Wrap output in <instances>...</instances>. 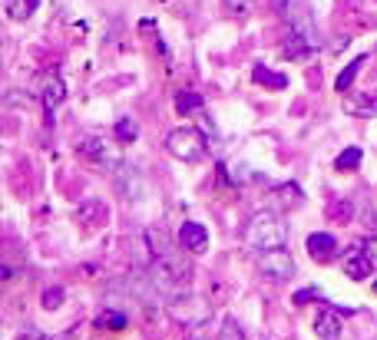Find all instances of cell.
Here are the masks:
<instances>
[{
  "mask_svg": "<svg viewBox=\"0 0 377 340\" xmlns=\"http://www.w3.org/2000/svg\"><path fill=\"white\" fill-rule=\"evenodd\" d=\"M245 245L255 252H268V248H285L288 245V225L278 218L275 211H258L245 225Z\"/></svg>",
  "mask_w": 377,
  "mask_h": 340,
  "instance_id": "1",
  "label": "cell"
},
{
  "mask_svg": "<svg viewBox=\"0 0 377 340\" xmlns=\"http://www.w3.org/2000/svg\"><path fill=\"white\" fill-rule=\"evenodd\" d=\"M189 278H192V267L185 258L176 254H159L156 265H152V284L163 291L166 297H179L189 291Z\"/></svg>",
  "mask_w": 377,
  "mask_h": 340,
  "instance_id": "2",
  "label": "cell"
},
{
  "mask_svg": "<svg viewBox=\"0 0 377 340\" xmlns=\"http://www.w3.org/2000/svg\"><path fill=\"white\" fill-rule=\"evenodd\" d=\"M166 149L176 159H182V162H199V159L205 155V135L199 133V129L182 126V129H172V133H169Z\"/></svg>",
  "mask_w": 377,
  "mask_h": 340,
  "instance_id": "3",
  "label": "cell"
},
{
  "mask_svg": "<svg viewBox=\"0 0 377 340\" xmlns=\"http://www.w3.org/2000/svg\"><path fill=\"white\" fill-rule=\"evenodd\" d=\"M258 274L268 278V281H291L295 278V258L285 248H268V252H258Z\"/></svg>",
  "mask_w": 377,
  "mask_h": 340,
  "instance_id": "4",
  "label": "cell"
},
{
  "mask_svg": "<svg viewBox=\"0 0 377 340\" xmlns=\"http://www.w3.org/2000/svg\"><path fill=\"white\" fill-rule=\"evenodd\" d=\"M172 314L179 317L182 324H202L205 317H209V304L205 301H199L196 294H179V297H172Z\"/></svg>",
  "mask_w": 377,
  "mask_h": 340,
  "instance_id": "5",
  "label": "cell"
},
{
  "mask_svg": "<svg viewBox=\"0 0 377 340\" xmlns=\"http://www.w3.org/2000/svg\"><path fill=\"white\" fill-rule=\"evenodd\" d=\"M341 267H344V274L351 278V281H367L371 271H374V261H371L367 252L358 245V248H351V252L341 258Z\"/></svg>",
  "mask_w": 377,
  "mask_h": 340,
  "instance_id": "6",
  "label": "cell"
},
{
  "mask_svg": "<svg viewBox=\"0 0 377 340\" xmlns=\"http://www.w3.org/2000/svg\"><path fill=\"white\" fill-rule=\"evenodd\" d=\"M179 245L185 248V252H205V245H209V232H205V225L199 222H182L179 225Z\"/></svg>",
  "mask_w": 377,
  "mask_h": 340,
  "instance_id": "7",
  "label": "cell"
},
{
  "mask_svg": "<svg viewBox=\"0 0 377 340\" xmlns=\"http://www.w3.org/2000/svg\"><path fill=\"white\" fill-rule=\"evenodd\" d=\"M40 100H44L46 119H53V113H57V109H60V103L66 100V86H63L60 76H46L44 89H40Z\"/></svg>",
  "mask_w": 377,
  "mask_h": 340,
  "instance_id": "8",
  "label": "cell"
},
{
  "mask_svg": "<svg viewBox=\"0 0 377 340\" xmlns=\"http://www.w3.org/2000/svg\"><path fill=\"white\" fill-rule=\"evenodd\" d=\"M304 248L315 261H331V254H338V238L328 235V232H315V235H308Z\"/></svg>",
  "mask_w": 377,
  "mask_h": 340,
  "instance_id": "9",
  "label": "cell"
},
{
  "mask_svg": "<svg viewBox=\"0 0 377 340\" xmlns=\"http://www.w3.org/2000/svg\"><path fill=\"white\" fill-rule=\"evenodd\" d=\"M315 334H318V340H341L344 324H341V317L334 311H321L315 317Z\"/></svg>",
  "mask_w": 377,
  "mask_h": 340,
  "instance_id": "10",
  "label": "cell"
},
{
  "mask_svg": "<svg viewBox=\"0 0 377 340\" xmlns=\"http://www.w3.org/2000/svg\"><path fill=\"white\" fill-rule=\"evenodd\" d=\"M40 7V0H3V14L10 20H30Z\"/></svg>",
  "mask_w": 377,
  "mask_h": 340,
  "instance_id": "11",
  "label": "cell"
},
{
  "mask_svg": "<svg viewBox=\"0 0 377 340\" xmlns=\"http://www.w3.org/2000/svg\"><path fill=\"white\" fill-rule=\"evenodd\" d=\"M252 79H255L258 86H265V89H285L288 86V76L285 73H275V70L261 66V63L252 70Z\"/></svg>",
  "mask_w": 377,
  "mask_h": 340,
  "instance_id": "12",
  "label": "cell"
},
{
  "mask_svg": "<svg viewBox=\"0 0 377 340\" xmlns=\"http://www.w3.org/2000/svg\"><path fill=\"white\" fill-rule=\"evenodd\" d=\"M202 106H205V96H199V93H192V89L176 93V109H179V116H192V113H199Z\"/></svg>",
  "mask_w": 377,
  "mask_h": 340,
  "instance_id": "13",
  "label": "cell"
},
{
  "mask_svg": "<svg viewBox=\"0 0 377 340\" xmlns=\"http://www.w3.org/2000/svg\"><path fill=\"white\" fill-rule=\"evenodd\" d=\"M80 155H83V159H90V162H96V165H106V162H109L106 142H100V139H86V142L80 146Z\"/></svg>",
  "mask_w": 377,
  "mask_h": 340,
  "instance_id": "14",
  "label": "cell"
},
{
  "mask_svg": "<svg viewBox=\"0 0 377 340\" xmlns=\"http://www.w3.org/2000/svg\"><path fill=\"white\" fill-rule=\"evenodd\" d=\"M347 113H354V116H377V93H364L361 100H347Z\"/></svg>",
  "mask_w": 377,
  "mask_h": 340,
  "instance_id": "15",
  "label": "cell"
},
{
  "mask_svg": "<svg viewBox=\"0 0 377 340\" xmlns=\"http://www.w3.org/2000/svg\"><path fill=\"white\" fill-rule=\"evenodd\" d=\"M364 63H367V57L351 59V63H347L344 70H341V76H338V83H334V86L341 89V93H347V89H351V83H354V76L361 73V66H364Z\"/></svg>",
  "mask_w": 377,
  "mask_h": 340,
  "instance_id": "16",
  "label": "cell"
},
{
  "mask_svg": "<svg viewBox=\"0 0 377 340\" xmlns=\"http://www.w3.org/2000/svg\"><path fill=\"white\" fill-rule=\"evenodd\" d=\"M361 155H364V149H358V146H351V149H344L341 155H338V172H351V169H358L361 165Z\"/></svg>",
  "mask_w": 377,
  "mask_h": 340,
  "instance_id": "17",
  "label": "cell"
},
{
  "mask_svg": "<svg viewBox=\"0 0 377 340\" xmlns=\"http://www.w3.org/2000/svg\"><path fill=\"white\" fill-rule=\"evenodd\" d=\"M136 135H139V126L129 116H122L120 122H116V139H120V142H136Z\"/></svg>",
  "mask_w": 377,
  "mask_h": 340,
  "instance_id": "18",
  "label": "cell"
},
{
  "mask_svg": "<svg viewBox=\"0 0 377 340\" xmlns=\"http://www.w3.org/2000/svg\"><path fill=\"white\" fill-rule=\"evenodd\" d=\"M219 340H245V330H241V324L235 321V317H226V321H222V327H219Z\"/></svg>",
  "mask_w": 377,
  "mask_h": 340,
  "instance_id": "19",
  "label": "cell"
},
{
  "mask_svg": "<svg viewBox=\"0 0 377 340\" xmlns=\"http://www.w3.org/2000/svg\"><path fill=\"white\" fill-rule=\"evenodd\" d=\"M40 301H44V311H57V308L63 304V287H50V291H44Z\"/></svg>",
  "mask_w": 377,
  "mask_h": 340,
  "instance_id": "20",
  "label": "cell"
},
{
  "mask_svg": "<svg viewBox=\"0 0 377 340\" xmlns=\"http://www.w3.org/2000/svg\"><path fill=\"white\" fill-rule=\"evenodd\" d=\"M328 215H331V218H341V222H347V218H351V202H338V205H331V208H328Z\"/></svg>",
  "mask_w": 377,
  "mask_h": 340,
  "instance_id": "21",
  "label": "cell"
},
{
  "mask_svg": "<svg viewBox=\"0 0 377 340\" xmlns=\"http://www.w3.org/2000/svg\"><path fill=\"white\" fill-rule=\"evenodd\" d=\"M100 324L120 330V327H126V314H106V317H100Z\"/></svg>",
  "mask_w": 377,
  "mask_h": 340,
  "instance_id": "22",
  "label": "cell"
},
{
  "mask_svg": "<svg viewBox=\"0 0 377 340\" xmlns=\"http://www.w3.org/2000/svg\"><path fill=\"white\" fill-rule=\"evenodd\" d=\"M308 301H321V291L318 287H304V291L295 294V304H308Z\"/></svg>",
  "mask_w": 377,
  "mask_h": 340,
  "instance_id": "23",
  "label": "cell"
},
{
  "mask_svg": "<svg viewBox=\"0 0 377 340\" xmlns=\"http://www.w3.org/2000/svg\"><path fill=\"white\" fill-rule=\"evenodd\" d=\"M361 248H364V252H367V258H371V261H374V265H377V235L364 238V241H361Z\"/></svg>",
  "mask_w": 377,
  "mask_h": 340,
  "instance_id": "24",
  "label": "cell"
},
{
  "mask_svg": "<svg viewBox=\"0 0 377 340\" xmlns=\"http://www.w3.org/2000/svg\"><path fill=\"white\" fill-rule=\"evenodd\" d=\"M17 340H46L44 334H24V337H17Z\"/></svg>",
  "mask_w": 377,
  "mask_h": 340,
  "instance_id": "25",
  "label": "cell"
},
{
  "mask_svg": "<svg viewBox=\"0 0 377 340\" xmlns=\"http://www.w3.org/2000/svg\"><path fill=\"white\" fill-rule=\"evenodd\" d=\"M374 291H377V281H374Z\"/></svg>",
  "mask_w": 377,
  "mask_h": 340,
  "instance_id": "26",
  "label": "cell"
}]
</instances>
